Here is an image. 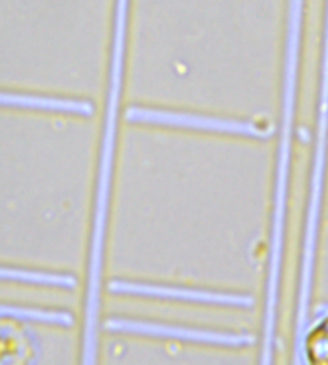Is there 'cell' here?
Returning a JSON list of instances; mask_svg holds the SVG:
<instances>
[{
  "mask_svg": "<svg viewBox=\"0 0 328 365\" xmlns=\"http://www.w3.org/2000/svg\"><path fill=\"white\" fill-rule=\"evenodd\" d=\"M0 106H18V108L65 111V113H76V115H84V116H91L93 113V105L91 102H82V100L18 96V93H7V92H0Z\"/></svg>",
  "mask_w": 328,
  "mask_h": 365,
  "instance_id": "4",
  "label": "cell"
},
{
  "mask_svg": "<svg viewBox=\"0 0 328 365\" xmlns=\"http://www.w3.org/2000/svg\"><path fill=\"white\" fill-rule=\"evenodd\" d=\"M108 289L113 293H128V294H140V297L197 301V303L229 304V306H242V307H250L253 304V299L248 297H240V294L198 292V289L169 288V287H156V285H142V283H129V282H113L110 283Z\"/></svg>",
  "mask_w": 328,
  "mask_h": 365,
  "instance_id": "3",
  "label": "cell"
},
{
  "mask_svg": "<svg viewBox=\"0 0 328 365\" xmlns=\"http://www.w3.org/2000/svg\"><path fill=\"white\" fill-rule=\"evenodd\" d=\"M105 329L111 331H130V333H142V335L185 339V341L229 344V346H245L255 341L253 336H246V335H229V333L192 330V329H182V327L137 322V320H124V319L108 320V322L105 324Z\"/></svg>",
  "mask_w": 328,
  "mask_h": 365,
  "instance_id": "2",
  "label": "cell"
},
{
  "mask_svg": "<svg viewBox=\"0 0 328 365\" xmlns=\"http://www.w3.org/2000/svg\"><path fill=\"white\" fill-rule=\"evenodd\" d=\"M0 279L39 283V285H52V287H63V288H73L76 285V279H73V277L69 275L28 272V270L9 269V267H0Z\"/></svg>",
  "mask_w": 328,
  "mask_h": 365,
  "instance_id": "5",
  "label": "cell"
},
{
  "mask_svg": "<svg viewBox=\"0 0 328 365\" xmlns=\"http://www.w3.org/2000/svg\"><path fill=\"white\" fill-rule=\"evenodd\" d=\"M0 319H16V320H37V322L56 324V325H71L73 317L66 312H47L26 309V307L15 306H0Z\"/></svg>",
  "mask_w": 328,
  "mask_h": 365,
  "instance_id": "7",
  "label": "cell"
},
{
  "mask_svg": "<svg viewBox=\"0 0 328 365\" xmlns=\"http://www.w3.org/2000/svg\"><path fill=\"white\" fill-rule=\"evenodd\" d=\"M306 357L309 364L328 365V316L307 333Z\"/></svg>",
  "mask_w": 328,
  "mask_h": 365,
  "instance_id": "6",
  "label": "cell"
},
{
  "mask_svg": "<svg viewBox=\"0 0 328 365\" xmlns=\"http://www.w3.org/2000/svg\"><path fill=\"white\" fill-rule=\"evenodd\" d=\"M125 118L130 123H147V124H161V125H178V128H192L214 132H230V134L250 135V137H266L267 130H262L256 124L227 121V119H216L198 115H187V113H173L161 110H148L132 106L128 110Z\"/></svg>",
  "mask_w": 328,
  "mask_h": 365,
  "instance_id": "1",
  "label": "cell"
}]
</instances>
